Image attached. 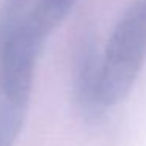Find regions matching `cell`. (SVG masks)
<instances>
[{
    "instance_id": "cell-5",
    "label": "cell",
    "mask_w": 146,
    "mask_h": 146,
    "mask_svg": "<svg viewBox=\"0 0 146 146\" xmlns=\"http://www.w3.org/2000/svg\"><path fill=\"white\" fill-rule=\"evenodd\" d=\"M33 0H2L0 3V47L14 27L30 10Z\"/></svg>"
},
{
    "instance_id": "cell-3",
    "label": "cell",
    "mask_w": 146,
    "mask_h": 146,
    "mask_svg": "<svg viewBox=\"0 0 146 146\" xmlns=\"http://www.w3.org/2000/svg\"><path fill=\"white\" fill-rule=\"evenodd\" d=\"M32 86L0 82V146H13L24 127Z\"/></svg>"
},
{
    "instance_id": "cell-4",
    "label": "cell",
    "mask_w": 146,
    "mask_h": 146,
    "mask_svg": "<svg viewBox=\"0 0 146 146\" xmlns=\"http://www.w3.org/2000/svg\"><path fill=\"white\" fill-rule=\"evenodd\" d=\"M77 0H35L14 29L44 46L52 32L66 19Z\"/></svg>"
},
{
    "instance_id": "cell-2",
    "label": "cell",
    "mask_w": 146,
    "mask_h": 146,
    "mask_svg": "<svg viewBox=\"0 0 146 146\" xmlns=\"http://www.w3.org/2000/svg\"><path fill=\"white\" fill-rule=\"evenodd\" d=\"M101 57L94 36L85 33L74 50L72 93L80 116L90 126L101 124L108 108L101 94Z\"/></svg>"
},
{
    "instance_id": "cell-1",
    "label": "cell",
    "mask_w": 146,
    "mask_h": 146,
    "mask_svg": "<svg viewBox=\"0 0 146 146\" xmlns=\"http://www.w3.org/2000/svg\"><path fill=\"white\" fill-rule=\"evenodd\" d=\"M146 58V0H132L101 57V94L107 107L124 101Z\"/></svg>"
}]
</instances>
